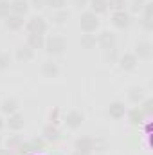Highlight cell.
Wrapping results in <instances>:
<instances>
[{
    "label": "cell",
    "instance_id": "1",
    "mask_svg": "<svg viewBox=\"0 0 153 155\" xmlns=\"http://www.w3.org/2000/svg\"><path fill=\"white\" fill-rule=\"evenodd\" d=\"M45 52L50 56H60L67 51V40L61 35H50L45 38V45H43Z\"/></svg>",
    "mask_w": 153,
    "mask_h": 155
},
{
    "label": "cell",
    "instance_id": "2",
    "mask_svg": "<svg viewBox=\"0 0 153 155\" xmlns=\"http://www.w3.org/2000/svg\"><path fill=\"white\" fill-rule=\"evenodd\" d=\"M106 148V143L103 139H94V137H79L76 141V152L83 153H92V152H101Z\"/></svg>",
    "mask_w": 153,
    "mask_h": 155
},
{
    "label": "cell",
    "instance_id": "3",
    "mask_svg": "<svg viewBox=\"0 0 153 155\" xmlns=\"http://www.w3.org/2000/svg\"><path fill=\"white\" fill-rule=\"evenodd\" d=\"M40 150H45V139L43 137H34L31 141H25L18 146V153L20 155H33L38 153Z\"/></svg>",
    "mask_w": 153,
    "mask_h": 155
},
{
    "label": "cell",
    "instance_id": "4",
    "mask_svg": "<svg viewBox=\"0 0 153 155\" xmlns=\"http://www.w3.org/2000/svg\"><path fill=\"white\" fill-rule=\"evenodd\" d=\"M79 27H81L83 33H94V31H97V27H99V18H97V15L92 13V11L83 13V15L79 16Z\"/></svg>",
    "mask_w": 153,
    "mask_h": 155
},
{
    "label": "cell",
    "instance_id": "5",
    "mask_svg": "<svg viewBox=\"0 0 153 155\" xmlns=\"http://www.w3.org/2000/svg\"><path fill=\"white\" fill-rule=\"evenodd\" d=\"M27 35H45L47 33V20L41 16H31L25 22Z\"/></svg>",
    "mask_w": 153,
    "mask_h": 155
},
{
    "label": "cell",
    "instance_id": "6",
    "mask_svg": "<svg viewBox=\"0 0 153 155\" xmlns=\"http://www.w3.org/2000/svg\"><path fill=\"white\" fill-rule=\"evenodd\" d=\"M119 67L122 71H133L137 65H139V58L133 54V52H124V54H119V60H117Z\"/></svg>",
    "mask_w": 153,
    "mask_h": 155
},
{
    "label": "cell",
    "instance_id": "7",
    "mask_svg": "<svg viewBox=\"0 0 153 155\" xmlns=\"http://www.w3.org/2000/svg\"><path fill=\"white\" fill-rule=\"evenodd\" d=\"M63 121H65V124L70 128V130H76L81 126V123L85 121V116L79 112V110H69L65 116H63Z\"/></svg>",
    "mask_w": 153,
    "mask_h": 155
},
{
    "label": "cell",
    "instance_id": "8",
    "mask_svg": "<svg viewBox=\"0 0 153 155\" xmlns=\"http://www.w3.org/2000/svg\"><path fill=\"white\" fill-rule=\"evenodd\" d=\"M141 15H142V16H141V25H142V29L151 31L153 29V2H146V5H144V9H142Z\"/></svg>",
    "mask_w": 153,
    "mask_h": 155
},
{
    "label": "cell",
    "instance_id": "9",
    "mask_svg": "<svg viewBox=\"0 0 153 155\" xmlns=\"http://www.w3.org/2000/svg\"><path fill=\"white\" fill-rule=\"evenodd\" d=\"M112 24H114L117 29H126V27H130V24H132V16H130L126 11H114V15H112Z\"/></svg>",
    "mask_w": 153,
    "mask_h": 155
},
{
    "label": "cell",
    "instance_id": "10",
    "mask_svg": "<svg viewBox=\"0 0 153 155\" xmlns=\"http://www.w3.org/2000/svg\"><path fill=\"white\" fill-rule=\"evenodd\" d=\"M133 54H135L139 60H150L153 56V45L150 41H139Z\"/></svg>",
    "mask_w": 153,
    "mask_h": 155
},
{
    "label": "cell",
    "instance_id": "11",
    "mask_svg": "<svg viewBox=\"0 0 153 155\" xmlns=\"http://www.w3.org/2000/svg\"><path fill=\"white\" fill-rule=\"evenodd\" d=\"M4 25L9 29V31H18V29H22L24 25H25V20H24V16H20V15H9L5 20H4Z\"/></svg>",
    "mask_w": 153,
    "mask_h": 155
},
{
    "label": "cell",
    "instance_id": "12",
    "mask_svg": "<svg viewBox=\"0 0 153 155\" xmlns=\"http://www.w3.org/2000/svg\"><path fill=\"white\" fill-rule=\"evenodd\" d=\"M24 116L20 114V112H15V114H11V116H7V121H5V126L9 128V130H13V132H18V130H22L24 128Z\"/></svg>",
    "mask_w": 153,
    "mask_h": 155
},
{
    "label": "cell",
    "instance_id": "13",
    "mask_svg": "<svg viewBox=\"0 0 153 155\" xmlns=\"http://www.w3.org/2000/svg\"><path fill=\"white\" fill-rule=\"evenodd\" d=\"M96 40H97V45L101 49H108V47H114L115 45V35L110 33V31H101L96 36Z\"/></svg>",
    "mask_w": 153,
    "mask_h": 155
},
{
    "label": "cell",
    "instance_id": "14",
    "mask_svg": "<svg viewBox=\"0 0 153 155\" xmlns=\"http://www.w3.org/2000/svg\"><path fill=\"white\" fill-rule=\"evenodd\" d=\"M126 107H124V103L122 101H112L110 103V107H108V116L112 117V119H122V117L126 116Z\"/></svg>",
    "mask_w": 153,
    "mask_h": 155
},
{
    "label": "cell",
    "instance_id": "15",
    "mask_svg": "<svg viewBox=\"0 0 153 155\" xmlns=\"http://www.w3.org/2000/svg\"><path fill=\"white\" fill-rule=\"evenodd\" d=\"M41 74L45 78H56L60 74V65L54 60H47L41 63Z\"/></svg>",
    "mask_w": 153,
    "mask_h": 155
},
{
    "label": "cell",
    "instance_id": "16",
    "mask_svg": "<svg viewBox=\"0 0 153 155\" xmlns=\"http://www.w3.org/2000/svg\"><path fill=\"white\" fill-rule=\"evenodd\" d=\"M18 101L15 99V97H7V99H4L2 103H0V112L2 114H5V116H11V114H15V112H18Z\"/></svg>",
    "mask_w": 153,
    "mask_h": 155
},
{
    "label": "cell",
    "instance_id": "17",
    "mask_svg": "<svg viewBox=\"0 0 153 155\" xmlns=\"http://www.w3.org/2000/svg\"><path fill=\"white\" fill-rule=\"evenodd\" d=\"M29 0H11V13L13 15H20V16H25L27 11H29Z\"/></svg>",
    "mask_w": 153,
    "mask_h": 155
},
{
    "label": "cell",
    "instance_id": "18",
    "mask_svg": "<svg viewBox=\"0 0 153 155\" xmlns=\"http://www.w3.org/2000/svg\"><path fill=\"white\" fill-rule=\"evenodd\" d=\"M43 139L45 141H50V143H56V141L61 139V132L58 130L56 124H47L43 128Z\"/></svg>",
    "mask_w": 153,
    "mask_h": 155
},
{
    "label": "cell",
    "instance_id": "19",
    "mask_svg": "<svg viewBox=\"0 0 153 155\" xmlns=\"http://www.w3.org/2000/svg\"><path fill=\"white\" fill-rule=\"evenodd\" d=\"M33 58H34V51H33L27 43H25V45H20V47L16 49V60H18V61H24V63H25V61H31Z\"/></svg>",
    "mask_w": 153,
    "mask_h": 155
},
{
    "label": "cell",
    "instance_id": "20",
    "mask_svg": "<svg viewBox=\"0 0 153 155\" xmlns=\"http://www.w3.org/2000/svg\"><path fill=\"white\" fill-rule=\"evenodd\" d=\"M88 7H90V11L96 13V15L106 13V11H108V0H88Z\"/></svg>",
    "mask_w": 153,
    "mask_h": 155
},
{
    "label": "cell",
    "instance_id": "21",
    "mask_svg": "<svg viewBox=\"0 0 153 155\" xmlns=\"http://www.w3.org/2000/svg\"><path fill=\"white\" fill-rule=\"evenodd\" d=\"M128 114V121L133 124V126H139L141 123H142V119H144V112L141 110V107H135V108H132L130 112H126Z\"/></svg>",
    "mask_w": 153,
    "mask_h": 155
},
{
    "label": "cell",
    "instance_id": "22",
    "mask_svg": "<svg viewBox=\"0 0 153 155\" xmlns=\"http://www.w3.org/2000/svg\"><path fill=\"white\" fill-rule=\"evenodd\" d=\"M128 99L132 101V103H142L144 101V88L142 87H132L130 90H128Z\"/></svg>",
    "mask_w": 153,
    "mask_h": 155
},
{
    "label": "cell",
    "instance_id": "23",
    "mask_svg": "<svg viewBox=\"0 0 153 155\" xmlns=\"http://www.w3.org/2000/svg\"><path fill=\"white\" fill-rule=\"evenodd\" d=\"M27 45L36 51V49H43L45 45V36L43 35H27Z\"/></svg>",
    "mask_w": 153,
    "mask_h": 155
},
{
    "label": "cell",
    "instance_id": "24",
    "mask_svg": "<svg viewBox=\"0 0 153 155\" xmlns=\"http://www.w3.org/2000/svg\"><path fill=\"white\" fill-rule=\"evenodd\" d=\"M103 58H105V61L106 63H117V60H119V51H117V47H108V49H103Z\"/></svg>",
    "mask_w": 153,
    "mask_h": 155
},
{
    "label": "cell",
    "instance_id": "25",
    "mask_svg": "<svg viewBox=\"0 0 153 155\" xmlns=\"http://www.w3.org/2000/svg\"><path fill=\"white\" fill-rule=\"evenodd\" d=\"M96 45H97L96 35H92V33H85V35H81V47H83V49H94Z\"/></svg>",
    "mask_w": 153,
    "mask_h": 155
},
{
    "label": "cell",
    "instance_id": "26",
    "mask_svg": "<svg viewBox=\"0 0 153 155\" xmlns=\"http://www.w3.org/2000/svg\"><path fill=\"white\" fill-rule=\"evenodd\" d=\"M69 11L67 9H56L54 13H52V22L54 24H58V25H61V24H65L67 20H69Z\"/></svg>",
    "mask_w": 153,
    "mask_h": 155
},
{
    "label": "cell",
    "instance_id": "27",
    "mask_svg": "<svg viewBox=\"0 0 153 155\" xmlns=\"http://www.w3.org/2000/svg\"><path fill=\"white\" fill-rule=\"evenodd\" d=\"M11 15V2L9 0H0V20H5Z\"/></svg>",
    "mask_w": 153,
    "mask_h": 155
},
{
    "label": "cell",
    "instance_id": "28",
    "mask_svg": "<svg viewBox=\"0 0 153 155\" xmlns=\"http://www.w3.org/2000/svg\"><path fill=\"white\" fill-rule=\"evenodd\" d=\"M20 144H22L20 135L13 134L11 137H7V150H18V146H20Z\"/></svg>",
    "mask_w": 153,
    "mask_h": 155
},
{
    "label": "cell",
    "instance_id": "29",
    "mask_svg": "<svg viewBox=\"0 0 153 155\" xmlns=\"http://www.w3.org/2000/svg\"><path fill=\"white\" fill-rule=\"evenodd\" d=\"M11 54L9 52H0V71H5V69H9V65H11Z\"/></svg>",
    "mask_w": 153,
    "mask_h": 155
},
{
    "label": "cell",
    "instance_id": "30",
    "mask_svg": "<svg viewBox=\"0 0 153 155\" xmlns=\"http://www.w3.org/2000/svg\"><path fill=\"white\" fill-rule=\"evenodd\" d=\"M124 7H126V0H108V9L124 11Z\"/></svg>",
    "mask_w": 153,
    "mask_h": 155
},
{
    "label": "cell",
    "instance_id": "31",
    "mask_svg": "<svg viewBox=\"0 0 153 155\" xmlns=\"http://www.w3.org/2000/svg\"><path fill=\"white\" fill-rule=\"evenodd\" d=\"M141 110L144 112V116H146V117L151 116V112H153V99H144V101H142Z\"/></svg>",
    "mask_w": 153,
    "mask_h": 155
},
{
    "label": "cell",
    "instance_id": "32",
    "mask_svg": "<svg viewBox=\"0 0 153 155\" xmlns=\"http://www.w3.org/2000/svg\"><path fill=\"white\" fill-rule=\"evenodd\" d=\"M144 5H146V0H133L132 2V11L137 13V15H141L142 9H144Z\"/></svg>",
    "mask_w": 153,
    "mask_h": 155
},
{
    "label": "cell",
    "instance_id": "33",
    "mask_svg": "<svg viewBox=\"0 0 153 155\" xmlns=\"http://www.w3.org/2000/svg\"><path fill=\"white\" fill-rule=\"evenodd\" d=\"M47 5L52 7L54 11H56V9H63V7L67 5V0H47Z\"/></svg>",
    "mask_w": 153,
    "mask_h": 155
},
{
    "label": "cell",
    "instance_id": "34",
    "mask_svg": "<svg viewBox=\"0 0 153 155\" xmlns=\"http://www.w3.org/2000/svg\"><path fill=\"white\" fill-rule=\"evenodd\" d=\"M60 117H61V110L56 107V108L50 112V116H49V119H50V124H58V123H60Z\"/></svg>",
    "mask_w": 153,
    "mask_h": 155
},
{
    "label": "cell",
    "instance_id": "35",
    "mask_svg": "<svg viewBox=\"0 0 153 155\" xmlns=\"http://www.w3.org/2000/svg\"><path fill=\"white\" fill-rule=\"evenodd\" d=\"M31 5L36 9H43V7H47V0H31Z\"/></svg>",
    "mask_w": 153,
    "mask_h": 155
},
{
    "label": "cell",
    "instance_id": "36",
    "mask_svg": "<svg viewBox=\"0 0 153 155\" xmlns=\"http://www.w3.org/2000/svg\"><path fill=\"white\" fill-rule=\"evenodd\" d=\"M72 4L76 5L77 9H81V7H85V5H88V0H72Z\"/></svg>",
    "mask_w": 153,
    "mask_h": 155
},
{
    "label": "cell",
    "instance_id": "37",
    "mask_svg": "<svg viewBox=\"0 0 153 155\" xmlns=\"http://www.w3.org/2000/svg\"><path fill=\"white\" fill-rule=\"evenodd\" d=\"M0 155H11V150H7V148H0Z\"/></svg>",
    "mask_w": 153,
    "mask_h": 155
},
{
    "label": "cell",
    "instance_id": "38",
    "mask_svg": "<svg viewBox=\"0 0 153 155\" xmlns=\"http://www.w3.org/2000/svg\"><path fill=\"white\" fill-rule=\"evenodd\" d=\"M4 126H5V121H4V119L0 117V132H2V128H4Z\"/></svg>",
    "mask_w": 153,
    "mask_h": 155
},
{
    "label": "cell",
    "instance_id": "39",
    "mask_svg": "<svg viewBox=\"0 0 153 155\" xmlns=\"http://www.w3.org/2000/svg\"><path fill=\"white\" fill-rule=\"evenodd\" d=\"M72 155H90V153H83V152H74Z\"/></svg>",
    "mask_w": 153,
    "mask_h": 155
},
{
    "label": "cell",
    "instance_id": "40",
    "mask_svg": "<svg viewBox=\"0 0 153 155\" xmlns=\"http://www.w3.org/2000/svg\"><path fill=\"white\" fill-rule=\"evenodd\" d=\"M0 144H2V134H0Z\"/></svg>",
    "mask_w": 153,
    "mask_h": 155
}]
</instances>
